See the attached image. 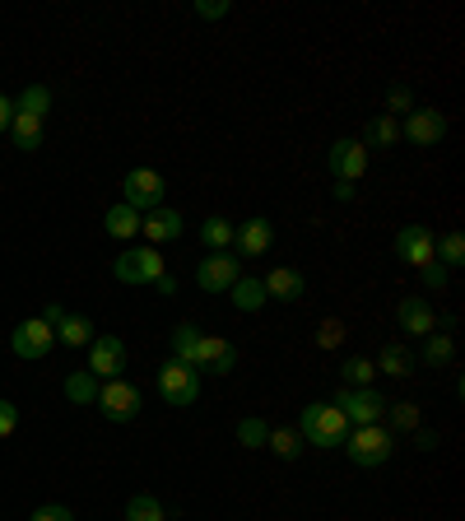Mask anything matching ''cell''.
I'll use <instances>...</instances> for the list:
<instances>
[{
    "label": "cell",
    "mask_w": 465,
    "mask_h": 521,
    "mask_svg": "<svg viewBox=\"0 0 465 521\" xmlns=\"http://www.w3.org/2000/svg\"><path fill=\"white\" fill-rule=\"evenodd\" d=\"M93 321L84 317V312H66V317L56 321V345H66V349H89L93 345Z\"/></svg>",
    "instance_id": "19"
},
{
    "label": "cell",
    "mask_w": 465,
    "mask_h": 521,
    "mask_svg": "<svg viewBox=\"0 0 465 521\" xmlns=\"http://www.w3.org/2000/svg\"><path fill=\"white\" fill-rule=\"evenodd\" d=\"M372 377H377V363L372 359H345L340 363V382H345V387H372Z\"/></svg>",
    "instance_id": "32"
},
{
    "label": "cell",
    "mask_w": 465,
    "mask_h": 521,
    "mask_svg": "<svg viewBox=\"0 0 465 521\" xmlns=\"http://www.w3.org/2000/svg\"><path fill=\"white\" fill-rule=\"evenodd\" d=\"M182 210H168V205H159V210L140 214V238L149 242V247H159V242H177L182 238Z\"/></svg>",
    "instance_id": "16"
},
{
    "label": "cell",
    "mask_w": 465,
    "mask_h": 521,
    "mask_svg": "<svg viewBox=\"0 0 465 521\" xmlns=\"http://www.w3.org/2000/svg\"><path fill=\"white\" fill-rule=\"evenodd\" d=\"M10 135H14V149H24V154H33V149L42 145V117H28V112H14Z\"/></svg>",
    "instance_id": "25"
},
{
    "label": "cell",
    "mask_w": 465,
    "mask_h": 521,
    "mask_svg": "<svg viewBox=\"0 0 465 521\" xmlns=\"http://www.w3.org/2000/svg\"><path fill=\"white\" fill-rule=\"evenodd\" d=\"M14 112H28V117H47V112H52V89H47V84H28L24 94H19V103H14Z\"/></svg>",
    "instance_id": "29"
},
{
    "label": "cell",
    "mask_w": 465,
    "mask_h": 521,
    "mask_svg": "<svg viewBox=\"0 0 465 521\" xmlns=\"http://www.w3.org/2000/svg\"><path fill=\"white\" fill-rule=\"evenodd\" d=\"M112 275L121 284H154L159 275H168V261L159 256V247H126L112 261Z\"/></svg>",
    "instance_id": "5"
},
{
    "label": "cell",
    "mask_w": 465,
    "mask_h": 521,
    "mask_svg": "<svg viewBox=\"0 0 465 521\" xmlns=\"http://www.w3.org/2000/svg\"><path fill=\"white\" fill-rule=\"evenodd\" d=\"M386 415H391V433H414V428H419V405L414 401L386 405Z\"/></svg>",
    "instance_id": "34"
},
{
    "label": "cell",
    "mask_w": 465,
    "mask_h": 521,
    "mask_svg": "<svg viewBox=\"0 0 465 521\" xmlns=\"http://www.w3.org/2000/svg\"><path fill=\"white\" fill-rule=\"evenodd\" d=\"M391 145H400V121L377 112L368 121V131H363V149H391Z\"/></svg>",
    "instance_id": "23"
},
{
    "label": "cell",
    "mask_w": 465,
    "mask_h": 521,
    "mask_svg": "<svg viewBox=\"0 0 465 521\" xmlns=\"http://www.w3.org/2000/svg\"><path fill=\"white\" fill-rule=\"evenodd\" d=\"M238 280H242V261L233 252H210L196 266V284L205 294H224V289H233Z\"/></svg>",
    "instance_id": "9"
},
{
    "label": "cell",
    "mask_w": 465,
    "mask_h": 521,
    "mask_svg": "<svg viewBox=\"0 0 465 521\" xmlns=\"http://www.w3.org/2000/svg\"><path fill=\"white\" fill-rule=\"evenodd\" d=\"M66 401L70 405H93V401H98V377H93L89 368L66 377Z\"/></svg>",
    "instance_id": "28"
},
{
    "label": "cell",
    "mask_w": 465,
    "mask_h": 521,
    "mask_svg": "<svg viewBox=\"0 0 465 521\" xmlns=\"http://www.w3.org/2000/svg\"><path fill=\"white\" fill-rule=\"evenodd\" d=\"M326 168H331L335 182H359L368 173V149H363V140H335L326 149Z\"/></svg>",
    "instance_id": "10"
},
{
    "label": "cell",
    "mask_w": 465,
    "mask_h": 521,
    "mask_svg": "<svg viewBox=\"0 0 465 521\" xmlns=\"http://www.w3.org/2000/svg\"><path fill=\"white\" fill-rule=\"evenodd\" d=\"M396 256L400 261H410V266L424 270L428 261H438V238H433V228L428 224H405L396 233Z\"/></svg>",
    "instance_id": "11"
},
{
    "label": "cell",
    "mask_w": 465,
    "mask_h": 521,
    "mask_svg": "<svg viewBox=\"0 0 465 521\" xmlns=\"http://www.w3.org/2000/svg\"><path fill=\"white\" fill-rule=\"evenodd\" d=\"M438 261H442V266H447V270L465 266V238H461V233H456V228H452V233H442V238H438Z\"/></svg>",
    "instance_id": "33"
},
{
    "label": "cell",
    "mask_w": 465,
    "mask_h": 521,
    "mask_svg": "<svg viewBox=\"0 0 465 521\" xmlns=\"http://www.w3.org/2000/svg\"><path fill=\"white\" fill-rule=\"evenodd\" d=\"M400 135L410 140V145H419V149H433L447 135V117H442L438 107H414L410 117L400 121Z\"/></svg>",
    "instance_id": "12"
},
{
    "label": "cell",
    "mask_w": 465,
    "mask_h": 521,
    "mask_svg": "<svg viewBox=\"0 0 465 521\" xmlns=\"http://www.w3.org/2000/svg\"><path fill=\"white\" fill-rule=\"evenodd\" d=\"M200 335H205V331H200L196 321H177L173 335H168V345H173V359H177V363H186V368H196Z\"/></svg>",
    "instance_id": "20"
},
{
    "label": "cell",
    "mask_w": 465,
    "mask_h": 521,
    "mask_svg": "<svg viewBox=\"0 0 465 521\" xmlns=\"http://www.w3.org/2000/svg\"><path fill=\"white\" fill-rule=\"evenodd\" d=\"M66 317V308H61V303H47V308H42V321H47V326H52L56 331V321Z\"/></svg>",
    "instance_id": "44"
},
{
    "label": "cell",
    "mask_w": 465,
    "mask_h": 521,
    "mask_svg": "<svg viewBox=\"0 0 465 521\" xmlns=\"http://www.w3.org/2000/svg\"><path fill=\"white\" fill-rule=\"evenodd\" d=\"M419 275H424L428 289H447V266H442V261H428V266L419 270Z\"/></svg>",
    "instance_id": "40"
},
{
    "label": "cell",
    "mask_w": 465,
    "mask_h": 521,
    "mask_svg": "<svg viewBox=\"0 0 465 521\" xmlns=\"http://www.w3.org/2000/svg\"><path fill=\"white\" fill-rule=\"evenodd\" d=\"M266 447L279 456V461H298V456H303V438H298V428H270Z\"/></svg>",
    "instance_id": "27"
},
{
    "label": "cell",
    "mask_w": 465,
    "mask_h": 521,
    "mask_svg": "<svg viewBox=\"0 0 465 521\" xmlns=\"http://www.w3.org/2000/svg\"><path fill=\"white\" fill-rule=\"evenodd\" d=\"M126 521H168V512L154 494H131L126 498Z\"/></svg>",
    "instance_id": "30"
},
{
    "label": "cell",
    "mask_w": 465,
    "mask_h": 521,
    "mask_svg": "<svg viewBox=\"0 0 465 521\" xmlns=\"http://www.w3.org/2000/svg\"><path fill=\"white\" fill-rule=\"evenodd\" d=\"M414 447H419V452H433V447H438V433H428V428H414Z\"/></svg>",
    "instance_id": "42"
},
{
    "label": "cell",
    "mask_w": 465,
    "mask_h": 521,
    "mask_svg": "<svg viewBox=\"0 0 465 521\" xmlns=\"http://www.w3.org/2000/svg\"><path fill=\"white\" fill-rule=\"evenodd\" d=\"M14 428H19V405H14V401H0V438H10Z\"/></svg>",
    "instance_id": "39"
},
{
    "label": "cell",
    "mask_w": 465,
    "mask_h": 521,
    "mask_svg": "<svg viewBox=\"0 0 465 521\" xmlns=\"http://www.w3.org/2000/svg\"><path fill=\"white\" fill-rule=\"evenodd\" d=\"M10 121H14V98L0 94V131H10Z\"/></svg>",
    "instance_id": "43"
},
{
    "label": "cell",
    "mask_w": 465,
    "mask_h": 521,
    "mask_svg": "<svg viewBox=\"0 0 465 521\" xmlns=\"http://www.w3.org/2000/svg\"><path fill=\"white\" fill-rule=\"evenodd\" d=\"M98 410H103V419H112V424H131V419H140V387H131L126 377H112V382H98Z\"/></svg>",
    "instance_id": "6"
},
{
    "label": "cell",
    "mask_w": 465,
    "mask_h": 521,
    "mask_svg": "<svg viewBox=\"0 0 465 521\" xmlns=\"http://www.w3.org/2000/svg\"><path fill=\"white\" fill-rule=\"evenodd\" d=\"M103 228L112 233V238L131 242V238H140V214H135L131 205H112V210L103 214Z\"/></svg>",
    "instance_id": "24"
},
{
    "label": "cell",
    "mask_w": 465,
    "mask_h": 521,
    "mask_svg": "<svg viewBox=\"0 0 465 521\" xmlns=\"http://www.w3.org/2000/svg\"><path fill=\"white\" fill-rule=\"evenodd\" d=\"M163 196H168V182H163V173H154V168H131V173L121 177V205H131L135 214L159 210Z\"/></svg>",
    "instance_id": "3"
},
{
    "label": "cell",
    "mask_w": 465,
    "mask_h": 521,
    "mask_svg": "<svg viewBox=\"0 0 465 521\" xmlns=\"http://www.w3.org/2000/svg\"><path fill=\"white\" fill-rule=\"evenodd\" d=\"M154 289H159V294H177V280H173V275H159V280H154Z\"/></svg>",
    "instance_id": "45"
},
{
    "label": "cell",
    "mask_w": 465,
    "mask_h": 521,
    "mask_svg": "<svg viewBox=\"0 0 465 521\" xmlns=\"http://www.w3.org/2000/svg\"><path fill=\"white\" fill-rule=\"evenodd\" d=\"M28 521H75V512H70L66 503H42V508L33 512Z\"/></svg>",
    "instance_id": "38"
},
{
    "label": "cell",
    "mask_w": 465,
    "mask_h": 521,
    "mask_svg": "<svg viewBox=\"0 0 465 521\" xmlns=\"http://www.w3.org/2000/svg\"><path fill=\"white\" fill-rule=\"evenodd\" d=\"M159 396L168 405H177V410H186V405H196V396H200V373L196 368H186V363H177V359H168L159 368Z\"/></svg>",
    "instance_id": "7"
},
{
    "label": "cell",
    "mask_w": 465,
    "mask_h": 521,
    "mask_svg": "<svg viewBox=\"0 0 465 521\" xmlns=\"http://www.w3.org/2000/svg\"><path fill=\"white\" fill-rule=\"evenodd\" d=\"M10 349L19 354V359H47V354L56 349V331L42 317H24L10 335Z\"/></svg>",
    "instance_id": "8"
},
{
    "label": "cell",
    "mask_w": 465,
    "mask_h": 521,
    "mask_svg": "<svg viewBox=\"0 0 465 521\" xmlns=\"http://www.w3.org/2000/svg\"><path fill=\"white\" fill-rule=\"evenodd\" d=\"M396 321H400V335H433L438 331V312L428 308V298H400Z\"/></svg>",
    "instance_id": "17"
},
{
    "label": "cell",
    "mask_w": 465,
    "mask_h": 521,
    "mask_svg": "<svg viewBox=\"0 0 465 521\" xmlns=\"http://www.w3.org/2000/svg\"><path fill=\"white\" fill-rule=\"evenodd\" d=\"M228 294H233V308H238V312H261L270 303V298H266V280H256V275H242Z\"/></svg>",
    "instance_id": "21"
},
{
    "label": "cell",
    "mask_w": 465,
    "mask_h": 521,
    "mask_svg": "<svg viewBox=\"0 0 465 521\" xmlns=\"http://www.w3.org/2000/svg\"><path fill=\"white\" fill-rule=\"evenodd\" d=\"M345 345V321L340 317H326L317 326V349H340Z\"/></svg>",
    "instance_id": "37"
},
{
    "label": "cell",
    "mask_w": 465,
    "mask_h": 521,
    "mask_svg": "<svg viewBox=\"0 0 465 521\" xmlns=\"http://www.w3.org/2000/svg\"><path fill=\"white\" fill-rule=\"evenodd\" d=\"M391 452H396V433H391L386 424L349 428V438H345V456L354 461V466H363V470L386 466V461H391Z\"/></svg>",
    "instance_id": "2"
},
{
    "label": "cell",
    "mask_w": 465,
    "mask_h": 521,
    "mask_svg": "<svg viewBox=\"0 0 465 521\" xmlns=\"http://www.w3.org/2000/svg\"><path fill=\"white\" fill-rule=\"evenodd\" d=\"M456 359V340L452 335H424V363L428 368H447Z\"/></svg>",
    "instance_id": "31"
},
{
    "label": "cell",
    "mask_w": 465,
    "mask_h": 521,
    "mask_svg": "<svg viewBox=\"0 0 465 521\" xmlns=\"http://www.w3.org/2000/svg\"><path fill=\"white\" fill-rule=\"evenodd\" d=\"M266 438H270V424H266V419L247 415V419L238 424V442H242V447H266Z\"/></svg>",
    "instance_id": "35"
},
{
    "label": "cell",
    "mask_w": 465,
    "mask_h": 521,
    "mask_svg": "<svg viewBox=\"0 0 465 521\" xmlns=\"http://www.w3.org/2000/svg\"><path fill=\"white\" fill-rule=\"evenodd\" d=\"M233 247H238V256H266L275 247V224L266 214H252L247 224L233 228Z\"/></svg>",
    "instance_id": "14"
},
{
    "label": "cell",
    "mask_w": 465,
    "mask_h": 521,
    "mask_svg": "<svg viewBox=\"0 0 465 521\" xmlns=\"http://www.w3.org/2000/svg\"><path fill=\"white\" fill-rule=\"evenodd\" d=\"M233 363H238V349L228 345L224 335H200L196 373H214V377H224V373H233Z\"/></svg>",
    "instance_id": "15"
},
{
    "label": "cell",
    "mask_w": 465,
    "mask_h": 521,
    "mask_svg": "<svg viewBox=\"0 0 465 521\" xmlns=\"http://www.w3.org/2000/svg\"><path fill=\"white\" fill-rule=\"evenodd\" d=\"M228 10H233L228 0H200V5H196V14H200V19H224Z\"/></svg>",
    "instance_id": "41"
},
{
    "label": "cell",
    "mask_w": 465,
    "mask_h": 521,
    "mask_svg": "<svg viewBox=\"0 0 465 521\" xmlns=\"http://www.w3.org/2000/svg\"><path fill=\"white\" fill-rule=\"evenodd\" d=\"M233 228L238 224H228L224 214H210V219L200 224V242H205L210 252H228V247H233Z\"/></svg>",
    "instance_id": "26"
},
{
    "label": "cell",
    "mask_w": 465,
    "mask_h": 521,
    "mask_svg": "<svg viewBox=\"0 0 465 521\" xmlns=\"http://www.w3.org/2000/svg\"><path fill=\"white\" fill-rule=\"evenodd\" d=\"M89 373L98 382H112V377L126 373V345H121L117 335H93L89 345Z\"/></svg>",
    "instance_id": "13"
},
{
    "label": "cell",
    "mask_w": 465,
    "mask_h": 521,
    "mask_svg": "<svg viewBox=\"0 0 465 521\" xmlns=\"http://www.w3.org/2000/svg\"><path fill=\"white\" fill-rule=\"evenodd\" d=\"M377 373H386V377H410L414 373V354L400 340H391V345H382V354H377Z\"/></svg>",
    "instance_id": "22"
},
{
    "label": "cell",
    "mask_w": 465,
    "mask_h": 521,
    "mask_svg": "<svg viewBox=\"0 0 465 521\" xmlns=\"http://www.w3.org/2000/svg\"><path fill=\"white\" fill-rule=\"evenodd\" d=\"M303 294H307L303 270H293V266H275V270L266 275V298H279V303H298Z\"/></svg>",
    "instance_id": "18"
},
{
    "label": "cell",
    "mask_w": 465,
    "mask_h": 521,
    "mask_svg": "<svg viewBox=\"0 0 465 521\" xmlns=\"http://www.w3.org/2000/svg\"><path fill=\"white\" fill-rule=\"evenodd\" d=\"M298 438L312 442V447H345L349 419L340 415L331 401H312V405H303V419H298Z\"/></svg>",
    "instance_id": "1"
},
{
    "label": "cell",
    "mask_w": 465,
    "mask_h": 521,
    "mask_svg": "<svg viewBox=\"0 0 465 521\" xmlns=\"http://www.w3.org/2000/svg\"><path fill=\"white\" fill-rule=\"evenodd\" d=\"M400 112H405V117L414 112V94L405 89V84H391V89H386V117L400 121Z\"/></svg>",
    "instance_id": "36"
},
{
    "label": "cell",
    "mask_w": 465,
    "mask_h": 521,
    "mask_svg": "<svg viewBox=\"0 0 465 521\" xmlns=\"http://www.w3.org/2000/svg\"><path fill=\"white\" fill-rule=\"evenodd\" d=\"M335 410L349 419L354 428H363V424H382V415H386V396L377 387H340L335 391Z\"/></svg>",
    "instance_id": "4"
}]
</instances>
